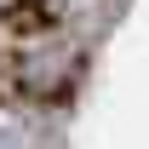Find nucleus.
Returning a JSON list of instances; mask_svg holds the SVG:
<instances>
[{
	"label": "nucleus",
	"instance_id": "1",
	"mask_svg": "<svg viewBox=\"0 0 149 149\" xmlns=\"http://www.w3.org/2000/svg\"><path fill=\"white\" fill-rule=\"evenodd\" d=\"M0 23L6 29H40V23H57L52 6H40V12H0Z\"/></svg>",
	"mask_w": 149,
	"mask_h": 149
}]
</instances>
